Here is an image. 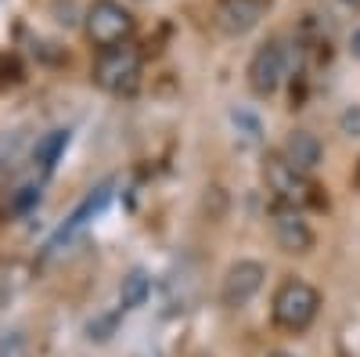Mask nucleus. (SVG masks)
I'll list each match as a JSON object with an SVG mask.
<instances>
[{
	"label": "nucleus",
	"mask_w": 360,
	"mask_h": 357,
	"mask_svg": "<svg viewBox=\"0 0 360 357\" xmlns=\"http://www.w3.org/2000/svg\"><path fill=\"white\" fill-rule=\"evenodd\" d=\"M321 314V292L303 278H285L270 296V318L285 332H307Z\"/></svg>",
	"instance_id": "f257e3e1"
},
{
	"label": "nucleus",
	"mask_w": 360,
	"mask_h": 357,
	"mask_svg": "<svg viewBox=\"0 0 360 357\" xmlns=\"http://www.w3.org/2000/svg\"><path fill=\"white\" fill-rule=\"evenodd\" d=\"M259 173H263L266 192L274 195V202H292L299 210L303 206H321V195H317L321 188L310 181V173L299 170L295 163H288L281 152H266Z\"/></svg>",
	"instance_id": "f03ea898"
},
{
	"label": "nucleus",
	"mask_w": 360,
	"mask_h": 357,
	"mask_svg": "<svg viewBox=\"0 0 360 357\" xmlns=\"http://www.w3.org/2000/svg\"><path fill=\"white\" fill-rule=\"evenodd\" d=\"M94 83L105 94H115V98L137 94V87H141V51L130 40L115 44V47H105L98 54V62H94Z\"/></svg>",
	"instance_id": "7ed1b4c3"
},
{
	"label": "nucleus",
	"mask_w": 360,
	"mask_h": 357,
	"mask_svg": "<svg viewBox=\"0 0 360 357\" xmlns=\"http://www.w3.org/2000/svg\"><path fill=\"white\" fill-rule=\"evenodd\" d=\"M83 29H86V40L98 51H105V47H115V44H127L134 37L137 22L119 0H94V4L86 8Z\"/></svg>",
	"instance_id": "20e7f679"
},
{
	"label": "nucleus",
	"mask_w": 360,
	"mask_h": 357,
	"mask_svg": "<svg viewBox=\"0 0 360 357\" xmlns=\"http://www.w3.org/2000/svg\"><path fill=\"white\" fill-rule=\"evenodd\" d=\"M285 73H288V51L278 37H270L249 58V69H245L249 91L256 98H274L281 91V83H285Z\"/></svg>",
	"instance_id": "39448f33"
},
{
	"label": "nucleus",
	"mask_w": 360,
	"mask_h": 357,
	"mask_svg": "<svg viewBox=\"0 0 360 357\" xmlns=\"http://www.w3.org/2000/svg\"><path fill=\"white\" fill-rule=\"evenodd\" d=\"M270 227H274V242L292 253V256H307L314 249V227L307 224L303 210L292 202H274L270 206Z\"/></svg>",
	"instance_id": "423d86ee"
},
{
	"label": "nucleus",
	"mask_w": 360,
	"mask_h": 357,
	"mask_svg": "<svg viewBox=\"0 0 360 357\" xmlns=\"http://www.w3.org/2000/svg\"><path fill=\"white\" fill-rule=\"evenodd\" d=\"M263 278H266V267L259 260H238L231 263L224 278H220V303L224 307H245L252 296L263 289Z\"/></svg>",
	"instance_id": "0eeeda50"
},
{
	"label": "nucleus",
	"mask_w": 360,
	"mask_h": 357,
	"mask_svg": "<svg viewBox=\"0 0 360 357\" xmlns=\"http://www.w3.org/2000/svg\"><path fill=\"white\" fill-rule=\"evenodd\" d=\"M220 33L227 37H245L259 25L263 18V0H217V11H213Z\"/></svg>",
	"instance_id": "6e6552de"
},
{
	"label": "nucleus",
	"mask_w": 360,
	"mask_h": 357,
	"mask_svg": "<svg viewBox=\"0 0 360 357\" xmlns=\"http://www.w3.org/2000/svg\"><path fill=\"white\" fill-rule=\"evenodd\" d=\"M108 199H112V181L108 184H101L98 192H90L79 206H76V210H72V217L62 224V227H58V234L51 238V246L47 249H62V242H69V238L79 231V227H86V220H94L101 210H105V206H108Z\"/></svg>",
	"instance_id": "1a4fd4ad"
},
{
	"label": "nucleus",
	"mask_w": 360,
	"mask_h": 357,
	"mask_svg": "<svg viewBox=\"0 0 360 357\" xmlns=\"http://www.w3.org/2000/svg\"><path fill=\"white\" fill-rule=\"evenodd\" d=\"M281 156H285L288 163H295L299 170L314 173V170L321 166V159H324V144H321L317 134H310V130H288V137H285V144H281Z\"/></svg>",
	"instance_id": "9d476101"
},
{
	"label": "nucleus",
	"mask_w": 360,
	"mask_h": 357,
	"mask_svg": "<svg viewBox=\"0 0 360 357\" xmlns=\"http://www.w3.org/2000/svg\"><path fill=\"white\" fill-rule=\"evenodd\" d=\"M65 148H69V130H51V134L33 148V163H37L44 173H51V170H54V163L62 159Z\"/></svg>",
	"instance_id": "9b49d317"
},
{
	"label": "nucleus",
	"mask_w": 360,
	"mask_h": 357,
	"mask_svg": "<svg viewBox=\"0 0 360 357\" xmlns=\"http://www.w3.org/2000/svg\"><path fill=\"white\" fill-rule=\"evenodd\" d=\"M148 289H152L148 275H144V271H130V275L123 278V285H119V307H123V311L141 307V303L148 300Z\"/></svg>",
	"instance_id": "f8f14e48"
},
{
	"label": "nucleus",
	"mask_w": 360,
	"mask_h": 357,
	"mask_svg": "<svg viewBox=\"0 0 360 357\" xmlns=\"http://www.w3.org/2000/svg\"><path fill=\"white\" fill-rule=\"evenodd\" d=\"M33 202H40V184H29V188H22V195L15 199V210H29Z\"/></svg>",
	"instance_id": "ddd939ff"
},
{
	"label": "nucleus",
	"mask_w": 360,
	"mask_h": 357,
	"mask_svg": "<svg viewBox=\"0 0 360 357\" xmlns=\"http://www.w3.org/2000/svg\"><path fill=\"white\" fill-rule=\"evenodd\" d=\"M349 54H353V58H360V25L353 29V37H349Z\"/></svg>",
	"instance_id": "4468645a"
},
{
	"label": "nucleus",
	"mask_w": 360,
	"mask_h": 357,
	"mask_svg": "<svg viewBox=\"0 0 360 357\" xmlns=\"http://www.w3.org/2000/svg\"><path fill=\"white\" fill-rule=\"evenodd\" d=\"M342 4H346V8H353V11H356V8H360V0H342Z\"/></svg>",
	"instance_id": "2eb2a0df"
},
{
	"label": "nucleus",
	"mask_w": 360,
	"mask_h": 357,
	"mask_svg": "<svg viewBox=\"0 0 360 357\" xmlns=\"http://www.w3.org/2000/svg\"><path fill=\"white\" fill-rule=\"evenodd\" d=\"M270 357H295V353H285V350H274V353H270Z\"/></svg>",
	"instance_id": "dca6fc26"
}]
</instances>
